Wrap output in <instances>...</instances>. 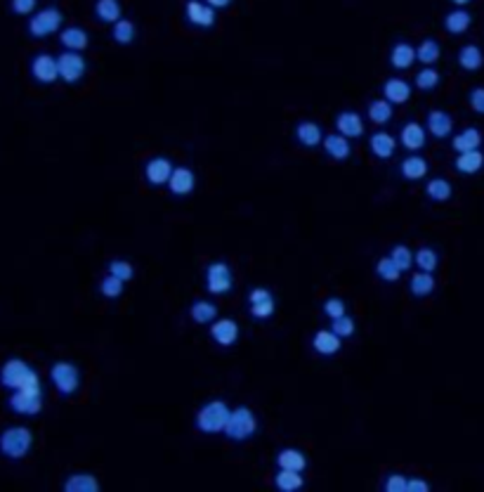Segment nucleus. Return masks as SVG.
Wrapping results in <instances>:
<instances>
[{
	"mask_svg": "<svg viewBox=\"0 0 484 492\" xmlns=\"http://www.w3.org/2000/svg\"><path fill=\"white\" fill-rule=\"evenodd\" d=\"M123 289H126V282H121L119 277L109 275V272L100 282V294L104 296V299H119V296L123 294Z\"/></svg>",
	"mask_w": 484,
	"mask_h": 492,
	"instance_id": "45",
	"label": "nucleus"
},
{
	"mask_svg": "<svg viewBox=\"0 0 484 492\" xmlns=\"http://www.w3.org/2000/svg\"><path fill=\"white\" fill-rule=\"evenodd\" d=\"M409 291L416 296V299H425V296H430L434 291V277L432 272H414L411 275V282H409Z\"/></svg>",
	"mask_w": 484,
	"mask_h": 492,
	"instance_id": "34",
	"label": "nucleus"
},
{
	"mask_svg": "<svg viewBox=\"0 0 484 492\" xmlns=\"http://www.w3.org/2000/svg\"><path fill=\"white\" fill-rule=\"evenodd\" d=\"M400 173L404 180H423L428 175V161L421 154H409L407 159L400 163Z\"/></svg>",
	"mask_w": 484,
	"mask_h": 492,
	"instance_id": "29",
	"label": "nucleus"
},
{
	"mask_svg": "<svg viewBox=\"0 0 484 492\" xmlns=\"http://www.w3.org/2000/svg\"><path fill=\"white\" fill-rule=\"evenodd\" d=\"M369 149L376 159H390L397 149V140L392 137L388 131H376L369 137Z\"/></svg>",
	"mask_w": 484,
	"mask_h": 492,
	"instance_id": "22",
	"label": "nucleus"
},
{
	"mask_svg": "<svg viewBox=\"0 0 484 492\" xmlns=\"http://www.w3.org/2000/svg\"><path fill=\"white\" fill-rule=\"evenodd\" d=\"M248 311L255 320H267L272 318L274 311H277V301H274V294L265 287H258L248 294Z\"/></svg>",
	"mask_w": 484,
	"mask_h": 492,
	"instance_id": "10",
	"label": "nucleus"
},
{
	"mask_svg": "<svg viewBox=\"0 0 484 492\" xmlns=\"http://www.w3.org/2000/svg\"><path fill=\"white\" fill-rule=\"evenodd\" d=\"M239 322L232 320V318H220V320H213L211 322V336L213 341L218 345H222V348H229V345H234L239 341Z\"/></svg>",
	"mask_w": 484,
	"mask_h": 492,
	"instance_id": "11",
	"label": "nucleus"
},
{
	"mask_svg": "<svg viewBox=\"0 0 484 492\" xmlns=\"http://www.w3.org/2000/svg\"><path fill=\"white\" fill-rule=\"evenodd\" d=\"M8 405L12 412H17V415H22V417H36L43 410V388L29 386V388H20V391H12Z\"/></svg>",
	"mask_w": 484,
	"mask_h": 492,
	"instance_id": "6",
	"label": "nucleus"
},
{
	"mask_svg": "<svg viewBox=\"0 0 484 492\" xmlns=\"http://www.w3.org/2000/svg\"><path fill=\"white\" fill-rule=\"evenodd\" d=\"M335 131L345 137H361L364 135V119L359 117L357 112H340L335 117Z\"/></svg>",
	"mask_w": 484,
	"mask_h": 492,
	"instance_id": "20",
	"label": "nucleus"
},
{
	"mask_svg": "<svg viewBox=\"0 0 484 492\" xmlns=\"http://www.w3.org/2000/svg\"><path fill=\"white\" fill-rule=\"evenodd\" d=\"M31 76L36 78L43 86H50V83L59 81V74H57V57L47 52H40L33 57L31 62Z\"/></svg>",
	"mask_w": 484,
	"mask_h": 492,
	"instance_id": "13",
	"label": "nucleus"
},
{
	"mask_svg": "<svg viewBox=\"0 0 484 492\" xmlns=\"http://www.w3.org/2000/svg\"><path fill=\"white\" fill-rule=\"evenodd\" d=\"M165 185L175 197H189L196 187V175L189 166H173V173H170Z\"/></svg>",
	"mask_w": 484,
	"mask_h": 492,
	"instance_id": "12",
	"label": "nucleus"
},
{
	"mask_svg": "<svg viewBox=\"0 0 484 492\" xmlns=\"http://www.w3.org/2000/svg\"><path fill=\"white\" fill-rule=\"evenodd\" d=\"M376 275L381 277L383 282H390V284H392V282H397V279L402 277V270L397 268L395 263H392L390 256H385V258H381V260L376 263Z\"/></svg>",
	"mask_w": 484,
	"mask_h": 492,
	"instance_id": "46",
	"label": "nucleus"
},
{
	"mask_svg": "<svg viewBox=\"0 0 484 492\" xmlns=\"http://www.w3.org/2000/svg\"><path fill=\"white\" fill-rule=\"evenodd\" d=\"M227 417H229V405H227L225 400H208V403H204L196 410L194 424L201 433L215 435L225 431Z\"/></svg>",
	"mask_w": 484,
	"mask_h": 492,
	"instance_id": "3",
	"label": "nucleus"
},
{
	"mask_svg": "<svg viewBox=\"0 0 484 492\" xmlns=\"http://www.w3.org/2000/svg\"><path fill=\"white\" fill-rule=\"evenodd\" d=\"M33 447V433L27 426H8L0 433V454L8 459H24Z\"/></svg>",
	"mask_w": 484,
	"mask_h": 492,
	"instance_id": "4",
	"label": "nucleus"
},
{
	"mask_svg": "<svg viewBox=\"0 0 484 492\" xmlns=\"http://www.w3.org/2000/svg\"><path fill=\"white\" fill-rule=\"evenodd\" d=\"M345 313H347V306H345V301L338 299V296H331V299L324 301V315H326V318L335 320Z\"/></svg>",
	"mask_w": 484,
	"mask_h": 492,
	"instance_id": "48",
	"label": "nucleus"
},
{
	"mask_svg": "<svg viewBox=\"0 0 484 492\" xmlns=\"http://www.w3.org/2000/svg\"><path fill=\"white\" fill-rule=\"evenodd\" d=\"M62 24H64V17L57 8H43L38 12H33L27 29L33 38H47V36L57 33L59 29H62Z\"/></svg>",
	"mask_w": 484,
	"mask_h": 492,
	"instance_id": "7",
	"label": "nucleus"
},
{
	"mask_svg": "<svg viewBox=\"0 0 484 492\" xmlns=\"http://www.w3.org/2000/svg\"><path fill=\"white\" fill-rule=\"evenodd\" d=\"M416 62V47L411 43H407V40H400V43L392 45L390 50V64L395 66V69H411V64Z\"/></svg>",
	"mask_w": 484,
	"mask_h": 492,
	"instance_id": "26",
	"label": "nucleus"
},
{
	"mask_svg": "<svg viewBox=\"0 0 484 492\" xmlns=\"http://www.w3.org/2000/svg\"><path fill=\"white\" fill-rule=\"evenodd\" d=\"M107 270H109V275L119 277L121 282H130V279L135 277V268H133V263H130V260H123V258H114V260H109V263H107Z\"/></svg>",
	"mask_w": 484,
	"mask_h": 492,
	"instance_id": "44",
	"label": "nucleus"
},
{
	"mask_svg": "<svg viewBox=\"0 0 484 492\" xmlns=\"http://www.w3.org/2000/svg\"><path fill=\"white\" fill-rule=\"evenodd\" d=\"M331 329H333L335 334H338L340 338H350L354 331H357V325H354V318H350V315H340V318H335V320H331Z\"/></svg>",
	"mask_w": 484,
	"mask_h": 492,
	"instance_id": "47",
	"label": "nucleus"
},
{
	"mask_svg": "<svg viewBox=\"0 0 484 492\" xmlns=\"http://www.w3.org/2000/svg\"><path fill=\"white\" fill-rule=\"evenodd\" d=\"M204 3L211 5L213 10H225V8H229L232 5V0H204Z\"/></svg>",
	"mask_w": 484,
	"mask_h": 492,
	"instance_id": "53",
	"label": "nucleus"
},
{
	"mask_svg": "<svg viewBox=\"0 0 484 492\" xmlns=\"http://www.w3.org/2000/svg\"><path fill=\"white\" fill-rule=\"evenodd\" d=\"M414 81L418 90H434L439 86V81H442V76H439V71L434 69V66H423Z\"/></svg>",
	"mask_w": 484,
	"mask_h": 492,
	"instance_id": "42",
	"label": "nucleus"
},
{
	"mask_svg": "<svg viewBox=\"0 0 484 492\" xmlns=\"http://www.w3.org/2000/svg\"><path fill=\"white\" fill-rule=\"evenodd\" d=\"M407 492H430V483L423 478H407Z\"/></svg>",
	"mask_w": 484,
	"mask_h": 492,
	"instance_id": "52",
	"label": "nucleus"
},
{
	"mask_svg": "<svg viewBox=\"0 0 484 492\" xmlns=\"http://www.w3.org/2000/svg\"><path fill=\"white\" fill-rule=\"evenodd\" d=\"M451 147L461 154V151H473L482 147V133L477 128H465L458 135L451 137Z\"/></svg>",
	"mask_w": 484,
	"mask_h": 492,
	"instance_id": "32",
	"label": "nucleus"
},
{
	"mask_svg": "<svg viewBox=\"0 0 484 492\" xmlns=\"http://www.w3.org/2000/svg\"><path fill=\"white\" fill-rule=\"evenodd\" d=\"M135 33H137V29H135V24L130 20H116L114 27H112V38L116 40L119 45H130L135 40Z\"/></svg>",
	"mask_w": 484,
	"mask_h": 492,
	"instance_id": "40",
	"label": "nucleus"
},
{
	"mask_svg": "<svg viewBox=\"0 0 484 492\" xmlns=\"http://www.w3.org/2000/svg\"><path fill=\"white\" fill-rule=\"evenodd\" d=\"M222 433L234 442H246L258 433V417H255V412L246 405L234 407V410H229V417H227Z\"/></svg>",
	"mask_w": 484,
	"mask_h": 492,
	"instance_id": "2",
	"label": "nucleus"
},
{
	"mask_svg": "<svg viewBox=\"0 0 484 492\" xmlns=\"http://www.w3.org/2000/svg\"><path fill=\"white\" fill-rule=\"evenodd\" d=\"M324 144V151L335 161H345L347 156L352 154V144H350V137L340 135V133H331V135H324L322 140Z\"/></svg>",
	"mask_w": 484,
	"mask_h": 492,
	"instance_id": "19",
	"label": "nucleus"
},
{
	"mask_svg": "<svg viewBox=\"0 0 484 492\" xmlns=\"http://www.w3.org/2000/svg\"><path fill=\"white\" fill-rule=\"evenodd\" d=\"M296 140L303 147H319L322 140H324V131L319 124H315V121H300L296 126Z\"/></svg>",
	"mask_w": 484,
	"mask_h": 492,
	"instance_id": "23",
	"label": "nucleus"
},
{
	"mask_svg": "<svg viewBox=\"0 0 484 492\" xmlns=\"http://www.w3.org/2000/svg\"><path fill=\"white\" fill-rule=\"evenodd\" d=\"M439 57H442V47H439V43L434 38L421 40V45L416 47V62H421L425 66H432Z\"/></svg>",
	"mask_w": 484,
	"mask_h": 492,
	"instance_id": "38",
	"label": "nucleus"
},
{
	"mask_svg": "<svg viewBox=\"0 0 484 492\" xmlns=\"http://www.w3.org/2000/svg\"><path fill=\"white\" fill-rule=\"evenodd\" d=\"M274 485L281 492H296L305 485L303 471H291V469H279L277 476H274Z\"/></svg>",
	"mask_w": 484,
	"mask_h": 492,
	"instance_id": "35",
	"label": "nucleus"
},
{
	"mask_svg": "<svg viewBox=\"0 0 484 492\" xmlns=\"http://www.w3.org/2000/svg\"><path fill=\"white\" fill-rule=\"evenodd\" d=\"M456 59H458V64H461V69L477 71V69H482V64H484V52L480 50V45L468 43V45H463L461 50H458Z\"/></svg>",
	"mask_w": 484,
	"mask_h": 492,
	"instance_id": "33",
	"label": "nucleus"
},
{
	"mask_svg": "<svg viewBox=\"0 0 484 492\" xmlns=\"http://www.w3.org/2000/svg\"><path fill=\"white\" fill-rule=\"evenodd\" d=\"M85 71H88V62L81 52H71V50H64L62 54H57V74H59V81L69 83H81Z\"/></svg>",
	"mask_w": 484,
	"mask_h": 492,
	"instance_id": "9",
	"label": "nucleus"
},
{
	"mask_svg": "<svg viewBox=\"0 0 484 492\" xmlns=\"http://www.w3.org/2000/svg\"><path fill=\"white\" fill-rule=\"evenodd\" d=\"M453 166H456L458 173L463 175H475L482 171L484 166V154L480 149H473V151H461V154L456 156V161H453Z\"/></svg>",
	"mask_w": 484,
	"mask_h": 492,
	"instance_id": "27",
	"label": "nucleus"
},
{
	"mask_svg": "<svg viewBox=\"0 0 484 492\" xmlns=\"http://www.w3.org/2000/svg\"><path fill=\"white\" fill-rule=\"evenodd\" d=\"M312 348L324 357H331L342 348V338L333 329H319L312 336Z\"/></svg>",
	"mask_w": 484,
	"mask_h": 492,
	"instance_id": "18",
	"label": "nucleus"
},
{
	"mask_svg": "<svg viewBox=\"0 0 484 492\" xmlns=\"http://www.w3.org/2000/svg\"><path fill=\"white\" fill-rule=\"evenodd\" d=\"M206 289L213 296L229 294L234 289V272H232L229 263L225 260H213L206 265Z\"/></svg>",
	"mask_w": 484,
	"mask_h": 492,
	"instance_id": "8",
	"label": "nucleus"
},
{
	"mask_svg": "<svg viewBox=\"0 0 484 492\" xmlns=\"http://www.w3.org/2000/svg\"><path fill=\"white\" fill-rule=\"evenodd\" d=\"M400 142H402V147L409 149V151L423 149L425 147V142H428L425 126H421L418 121H409V124H404L402 131H400Z\"/></svg>",
	"mask_w": 484,
	"mask_h": 492,
	"instance_id": "16",
	"label": "nucleus"
},
{
	"mask_svg": "<svg viewBox=\"0 0 484 492\" xmlns=\"http://www.w3.org/2000/svg\"><path fill=\"white\" fill-rule=\"evenodd\" d=\"M395 105H390L385 97H381V100H373L369 102V119H371V124H376V126H385L388 121L392 119V114H395V109H392Z\"/></svg>",
	"mask_w": 484,
	"mask_h": 492,
	"instance_id": "39",
	"label": "nucleus"
},
{
	"mask_svg": "<svg viewBox=\"0 0 484 492\" xmlns=\"http://www.w3.org/2000/svg\"><path fill=\"white\" fill-rule=\"evenodd\" d=\"M64 492H100V481L88 471H76L64 481Z\"/></svg>",
	"mask_w": 484,
	"mask_h": 492,
	"instance_id": "25",
	"label": "nucleus"
},
{
	"mask_svg": "<svg viewBox=\"0 0 484 492\" xmlns=\"http://www.w3.org/2000/svg\"><path fill=\"white\" fill-rule=\"evenodd\" d=\"M414 265L418 270L423 272H434L437 270V265H439V256H437V251L430 246H423L418 248V251L414 253Z\"/></svg>",
	"mask_w": 484,
	"mask_h": 492,
	"instance_id": "41",
	"label": "nucleus"
},
{
	"mask_svg": "<svg viewBox=\"0 0 484 492\" xmlns=\"http://www.w3.org/2000/svg\"><path fill=\"white\" fill-rule=\"evenodd\" d=\"M59 40H62V45L66 50L83 52L85 47L90 45V33L85 31L83 27H66L62 29V33H59Z\"/></svg>",
	"mask_w": 484,
	"mask_h": 492,
	"instance_id": "24",
	"label": "nucleus"
},
{
	"mask_svg": "<svg viewBox=\"0 0 484 492\" xmlns=\"http://www.w3.org/2000/svg\"><path fill=\"white\" fill-rule=\"evenodd\" d=\"M383 97L390 105H404L411 100V86L404 78H388L383 83Z\"/></svg>",
	"mask_w": 484,
	"mask_h": 492,
	"instance_id": "21",
	"label": "nucleus"
},
{
	"mask_svg": "<svg viewBox=\"0 0 484 492\" xmlns=\"http://www.w3.org/2000/svg\"><path fill=\"white\" fill-rule=\"evenodd\" d=\"M277 466L279 469H291V471H305L308 466V457L303 449L298 447H284L277 454Z\"/></svg>",
	"mask_w": 484,
	"mask_h": 492,
	"instance_id": "28",
	"label": "nucleus"
},
{
	"mask_svg": "<svg viewBox=\"0 0 484 492\" xmlns=\"http://www.w3.org/2000/svg\"><path fill=\"white\" fill-rule=\"evenodd\" d=\"M95 15H97V20L104 24H114L123 15L121 0H95Z\"/></svg>",
	"mask_w": 484,
	"mask_h": 492,
	"instance_id": "36",
	"label": "nucleus"
},
{
	"mask_svg": "<svg viewBox=\"0 0 484 492\" xmlns=\"http://www.w3.org/2000/svg\"><path fill=\"white\" fill-rule=\"evenodd\" d=\"M189 315L196 325H211L213 320H218V306L208 299H196L189 308Z\"/></svg>",
	"mask_w": 484,
	"mask_h": 492,
	"instance_id": "31",
	"label": "nucleus"
},
{
	"mask_svg": "<svg viewBox=\"0 0 484 492\" xmlns=\"http://www.w3.org/2000/svg\"><path fill=\"white\" fill-rule=\"evenodd\" d=\"M470 24H473V17H470V12L463 10V8L451 10L449 15L444 17V29H446L449 33H453V36L465 33V31L470 29Z\"/></svg>",
	"mask_w": 484,
	"mask_h": 492,
	"instance_id": "30",
	"label": "nucleus"
},
{
	"mask_svg": "<svg viewBox=\"0 0 484 492\" xmlns=\"http://www.w3.org/2000/svg\"><path fill=\"white\" fill-rule=\"evenodd\" d=\"M468 102H470V109H473L475 114H484V88H473L468 95Z\"/></svg>",
	"mask_w": 484,
	"mask_h": 492,
	"instance_id": "50",
	"label": "nucleus"
},
{
	"mask_svg": "<svg viewBox=\"0 0 484 492\" xmlns=\"http://www.w3.org/2000/svg\"><path fill=\"white\" fill-rule=\"evenodd\" d=\"M50 379H52V386L57 388L62 396L71 398L73 393L81 388V372L73 362H66V360H59L54 362L50 367Z\"/></svg>",
	"mask_w": 484,
	"mask_h": 492,
	"instance_id": "5",
	"label": "nucleus"
},
{
	"mask_svg": "<svg viewBox=\"0 0 484 492\" xmlns=\"http://www.w3.org/2000/svg\"><path fill=\"white\" fill-rule=\"evenodd\" d=\"M0 384L10 391H20V388H29V386H40V376L38 372L22 357H10L5 360V364L0 367Z\"/></svg>",
	"mask_w": 484,
	"mask_h": 492,
	"instance_id": "1",
	"label": "nucleus"
},
{
	"mask_svg": "<svg viewBox=\"0 0 484 492\" xmlns=\"http://www.w3.org/2000/svg\"><path fill=\"white\" fill-rule=\"evenodd\" d=\"M425 194H428V199L442 204V202H449V199H451L453 187H451V182L446 180V178H432V180H428Z\"/></svg>",
	"mask_w": 484,
	"mask_h": 492,
	"instance_id": "37",
	"label": "nucleus"
},
{
	"mask_svg": "<svg viewBox=\"0 0 484 492\" xmlns=\"http://www.w3.org/2000/svg\"><path fill=\"white\" fill-rule=\"evenodd\" d=\"M38 0H10V8L15 15H33Z\"/></svg>",
	"mask_w": 484,
	"mask_h": 492,
	"instance_id": "51",
	"label": "nucleus"
},
{
	"mask_svg": "<svg viewBox=\"0 0 484 492\" xmlns=\"http://www.w3.org/2000/svg\"><path fill=\"white\" fill-rule=\"evenodd\" d=\"M185 17L189 24H194V27H199V29H211L218 20L215 10H213L208 3H204V0H187Z\"/></svg>",
	"mask_w": 484,
	"mask_h": 492,
	"instance_id": "14",
	"label": "nucleus"
},
{
	"mask_svg": "<svg viewBox=\"0 0 484 492\" xmlns=\"http://www.w3.org/2000/svg\"><path fill=\"white\" fill-rule=\"evenodd\" d=\"M390 260H392V263H395L402 272H407V270H411V268H414V253H411V248L404 246V244L392 246V251H390Z\"/></svg>",
	"mask_w": 484,
	"mask_h": 492,
	"instance_id": "43",
	"label": "nucleus"
},
{
	"mask_svg": "<svg viewBox=\"0 0 484 492\" xmlns=\"http://www.w3.org/2000/svg\"><path fill=\"white\" fill-rule=\"evenodd\" d=\"M170 173H173V163H170L168 156H154V159H149L144 163V178L154 187L165 185Z\"/></svg>",
	"mask_w": 484,
	"mask_h": 492,
	"instance_id": "15",
	"label": "nucleus"
},
{
	"mask_svg": "<svg viewBox=\"0 0 484 492\" xmlns=\"http://www.w3.org/2000/svg\"><path fill=\"white\" fill-rule=\"evenodd\" d=\"M383 490L385 492H407V476H402V473H390L383 483Z\"/></svg>",
	"mask_w": 484,
	"mask_h": 492,
	"instance_id": "49",
	"label": "nucleus"
},
{
	"mask_svg": "<svg viewBox=\"0 0 484 492\" xmlns=\"http://www.w3.org/2000/svg\"><path fill=\"white\" fill-rule=\"evenodd\" d=\"M425 131L430 133L432 137L444 140L453 133V119L444 112V109H432L425 119Z\"/></svg>",
	"mask_w": 484,
	"mask_h": 492,
	"instance_id": "17",
	"label": "nucleus"
},
{
	"mask_svg": "<svg viewBox=\"0 0 484 492\" xmlns=\"http://www.w3.org/2000/svg\"><path fill=\"white\" fill-rule=\"evenodd\" d=\"M451 3L456 5V8H465V5H470L473 0H451Z\"/></svg>",
	"mask_w": 484,
	"mask_h": 492,
	"instance_id": "54",
	"label": "nucleus"
}]
</instances>
